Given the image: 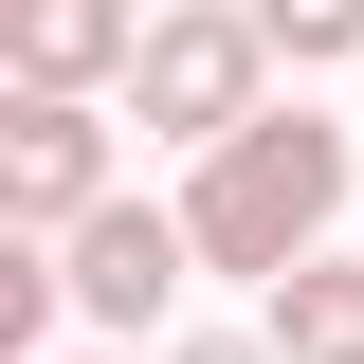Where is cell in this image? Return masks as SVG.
Returning <instances> with one entry per match:
<instances>
[{"instance_id":"obj_1","label":"cell","mask_w":364,"mask_h":364,"mask_svg":"<svg viewBox=\"0 0 364 364\" xmlns=\"http://www.w3.org/2000/svg\"><path fill=\"white\" fill-rule=\"evenodd\" d=\"M328 219H346V128L328 109H255V128H219L200 164H182V237H200V273H291L328 255Z\"/></svg>"},{"instance_id":"obj_2","label":"cell","mask_w":364,"mask_h":364,"mask_svg":"<svg viewBox=\"0 0 364 364\" xmlns=\"http://www.w3.org/2000/svg\"><path fill=\"white\" fill-rule=\"evenodd\" d=\"M128 109L164 146H219L273 109V18L255 0H146V55H128Z\"/></svg>"},{"instance_id":"obj_3","label":"cell","mask_w":364,"mask_h":364,"mask_svg":"<svg viewBox=\"0 0 364 364\" xmlns=\"http://www.w3.org/2000/svg\"><path fill=\"white\" fill-rule=\"evenodd\" d=\"M55 273H73L91 328H164L182 273H200V237H182V200H91V219L55 237Z\"/></svg>"},{"instance_id":"obj_4","label":"cell","mask_w":364,"mask_h":364,"mask_svg":"<svg viewBox=\"0 0 364 364\" xmlns=\"http://www.w3.org/2000/svg\"><path fill=\"white\" fill-rule=\"evenodd\" d=\"M91 200H109V109H91V91H18V109H0V219L73 237Z\"/></svg>"},{"instance_id":"obj_5","label":"cell","mask_w":364,"mask_h":364,"mask_svg":"<svg viewBox=\"0 0 364 364\" xmlns=\"http://www.w3.org/2000/svg\"><path fill=\"white\" fill-rule=\"evenodd\" d=\"M146 0H0V73L18 91H128Z\"/></svg>"},{"instance_id":"obj_6","label":"cell","mask_w":364,"mask_h":364,"mask_svg":"<svg viewBox=\"0 0 364 364\" xmlns=\"http://www.w3.org/2000/svg\"><path fill=\"white\" fill-rule=\"evenodd\" d=\"M255 328H273L291 364H364V255H291V273L255 291Z\"/></svg>"},{"instance_id":"obj_7","label":"cell","mask_w":364,"mask_h":364,"mask_svg":"<svg viewBox=\"0 0 364 364\" xmlns=\"http://www.w3.org/2000/svg\"><path fill=\"white\" fill-rule=\"evenodd\" d=\"M255 18H273L291 73H310V55H364V0H255Z\"/></svg>"},{"instance_id":"obj_8","label":"cell","mask_w":364,"mask_h":364,"mask_svg":"<svg viewBox=\"0 0 364 364\" xmlns=\"http://www.w3.org/2000/svg\"><path fill=\"white\" fill-rule=\"evenodd\" d=\"M164 364H291V346H273V328H237V346H164Z\"/></svg>"},{"instance_id":"obj_9","label":"cell","mask_w":364,"mask_h":364,"mask_svg":"<svg viewBox=\"0 0 364 364\" xmlns=\"http://www.w3.org/2000/svg\"><path fill=\"white\" fill-rule=\"evenodd\" d=\"M91 364H128V346H91Z\"/></svg>"}]
</instances>
